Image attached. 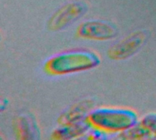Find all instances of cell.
Segmentation results:
<instances>
[{
  "mask_svg": "<svg viewBox=\"0 0 156 140\" xmlns=\"http://www.w3.org/2000/svg\"><path fill=\"white\" fill-rule=\"evenodd\" d=\"M101 63L99 55L90 49L77 48L61 52L50 57L45 69L55 76L69 75L97 67Z\"/></svg>",
  "mask_w": 156,
  "mask_h": 140,
  "instance_id": "6da1fadb",
  "label": "cell"
},
{
  "mask_svg": "<svg viewBox=\"0 0 156 140\" xmlns=\"http://www.w3.org/2000/svg\"><path fill=\"white\" fill-rule=\"evenodd\" d=\"M88 119L92 127L101 128L109 134H119L140 121L137 113L133 109L109 107L93 108Z\"/></svg>",
  "mask_w": 156,
  "mask_h": 140,
  "instance_id": "7a4b0ae2",
  "label": "cell"
},
{
  "mask_svg": "<svg viewBox=\"0 0 156 140\" xmlns=\"http://www.w3.org/2000/svg\"><path fill=\"white\" fill-rule=\"evenodd\" d=\"M78 35L85 39L106 41L114 39L118 35L117 26L105 20H88L78 27Z\"/></svg>",
  "mask_w": 156,
  "mask_h": 140,
  "instance_id": "3957f363",
  "label": "cell"
},
{
  "mask_svg": "<svg viewBox=\"0 0 156 140\" xmlns=\"http://www.w3.org/2000/svg\"><path fill=\"white\" fill-rule=\"evenodd\" d=\"M146 32L137 31L113 45L108 51V56L112 59L122 60L132 56L143 46L146 38Z\"/></svg>",
  "mask_w": 156,
  "mask_h": 140,
  "instance_id": "277c9868",
  "label": "cell"
},
{
  "mask_svg": "<svg viewBox=\"0 0 156 140\" xmlns=\"http://www.w3.org/2000/svg\"><path fill=\"white\" fill-rule=\"evenodd\" d=\"M87 5L82 2H73L60 8L50 19L49 27L52 30H60L80 18L87 11Z\"/></svg>",
  "mask_w": 156,
  "mask_h": 140,
  "instance_id": "5b68a950",
  "label": "cell"
},
{
  "mask_svg": "<svg viewBox=\"0 0 156 140\" xmlns=\"http://www.w3.org/2000/svg\"><path fill=\"white\" fill-rule=\"evenodd\" d=\"M91 127L92 125L88 118L67 124H59L53 131L51 138L55 139H74L83 138Z\"/></svg>",
  "mask_w": 156,
  "mask_h": 140,
  "instance_id": "8992f818",
  "label": "cell"
},
{
  "mask_svg": "<svg viewBox=\"0 0 156 140\" xmlns=\"http://www.w3.org/2000/svg\"><path fill=\"white\" fill-rule=\"evenodd\" d=\"M92 109V103L90 100L81 101L65 111L59 118L58 122L59 124H67L86 119L89 118V115Z\"/></svg>",
  "mask_w": 156,
  "mask_h": 140,
  "instance_id": "52a82bcc",
  "label": "cell"
},
{
  "mask_svg": "<svg viewBox=\"0 0 156 140\" xmlns=\"http://www.w3.org/2000/svg\"><path fill=\"white\" fill-rule=\"evenodd\" d=\"M118 138L129 140H140V139H156V137L153 135L140 121L130 128L119 133L117 136Z\"/></svg>",
  "mask_w": 156,
  "mask_h": 140,
  "instance_id": "ba28073f",
  "label": "cell"
},
{
  "mask_svg": "<svg viewBox=\"0 0 156 140\" xmlns=\"http://www.w3.org/2000/svg\"><path fill=\"white\" fill-rule=\"evenodd\" d=\"M140 122L156 137V113H148L144 115Z\"/></svg>",
  "mask_w": 156,
  "mask_h": 140,
  "instance_id": "9c48e42d",
  "label": "cell"
},
{
  "mask_svg": "<svg viewBox=\"0 0 156 140\" xmlns=\"http://www.w3.org/2000/svg\"><path fill=\"white\" fill-rule=\"evenodd\" d=\"M85 138L91 140H104L109 138V133L96 127H91L85 135Z\"/></svg>",
  "mask_w": 156,
  "mask_h": 140,
  "instance_id": "30bf717a",
  "label": "cell"
}]
</instances>
